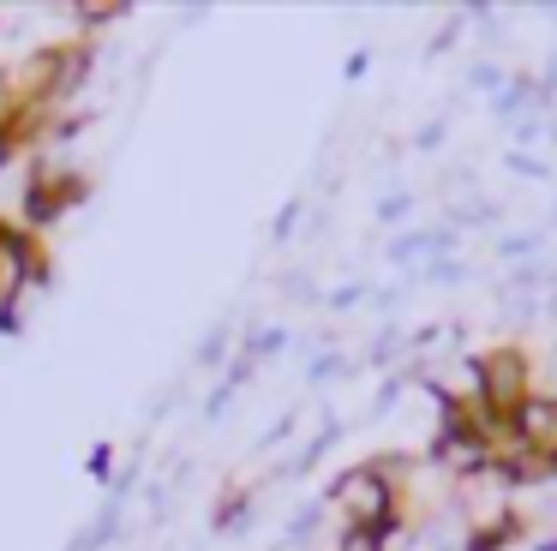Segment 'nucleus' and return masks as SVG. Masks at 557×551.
<instances>
[{"label": "nucleus", "instance_id": "f257e3e1", "mask_svg": "<svg viewBox=\"0 0 557 551\" xmlns=\"http://www.w3.org/2000/svg\"><path fill=\"white\" fill-rule=\"evenodd\" d=\"M480 383H485L480 407H485V414H497V419H509L533 395V354H528V347H516V342L480 354Z\"/></svg>", "mask_w": 557, "mask_h": 551}, {"label": "nucleus", "instance_id": "f03ea898", "mask_svg": "<svg viewBox=\"0 0 557 551\" xmlns=\"http://www.w3.org/2000/svg\"><path fill=\"white\" fill-rule=\"evenodd\" d=\"M85 192H90L85 174H73V168H61V162H42L25 186V204H18V228H25V234L54 228L73 204H85Z\"/></svg>", "mask_w": 557, "mask_h": 551}]
</instances>
